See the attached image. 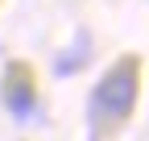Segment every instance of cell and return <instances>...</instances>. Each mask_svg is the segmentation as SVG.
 <instances>
[{
    "label": "cell",
    "instance_id": "6da1fadb",
    "mask_svg": "<svg viewBox=\"0 0 149 141\" xmlns=\"http://www.w3.org/2000/svg\"><path fill=\"white\" fill-rule=\"evenodd\" d=\"M137 75H141V62L137 58H120L116 66L104 75V83L95 87L91 96V125H104V129H116L120 120H128L137 104Z\"/></svg>",
    "mask_w": 149,
    "mask_h": 141
},
{
    "label": "cell",
    "instance_id": "7a4b0ae2",
    "mask_svg": "<svg viewBox=\"0 0 149 141\" xmlns=\"http://www.w3.org/2000/svg\"><path fill=\"white\" fill-rule=\"evenodd\" d=\"M4 104L17 116L29 112V104H33V79H29V66L25 62H13L8 66V75H4Z\"/></svg>",
    "mask_w": 149,
    "mask_h": 141
}]
</instances>
